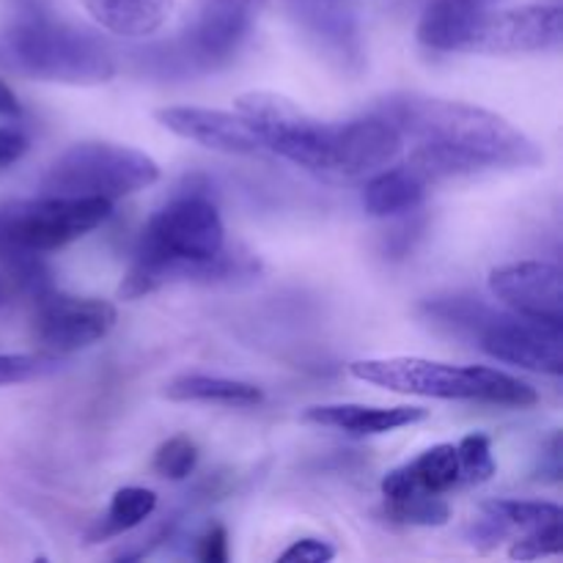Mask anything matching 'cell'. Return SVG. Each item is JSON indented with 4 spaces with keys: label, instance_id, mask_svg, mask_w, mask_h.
I'll use <instances>...</instances> for the list:
<instances>
[{
    "label": "cell",
    "instance_id": "6da1fadb",
    "mask_svg": "<svg viewBox=\"0 0 563 563\" xmlns=\"http://www.w3.org/2000/svg\"><path fill=\"white\" fill-rule=\"evenodd\" d=\"M388 119L401 137L416 143L410 168L423 179L478 174L489 168H537L544 152L493 110L467 102L423 97V93H390L372 108Z\"/></svg>",
    "mask_w": 563,
    "mask_h": 563
},
{
    "label": "cell",
    "instance_id": "7a4b0ae2",
    "mask_svg": "<svg viewBox=\"0 0 563 563\" xmlns=\"http://www.w3.org/2000/svg\"><path fill=\"white\" fill-rule=\"evenodd\" d=\"M0 66L27 80L60 86H102L119 71L108 44L55 20L47 0H16L0 31Z\"/></svg>",
    "mask_w": 563,
    "mask_h": 563
},
{
    "label": "cell",
    "instance_id": "3957f363",
    "mask_svg": "<svg viewBox=\"0 0 563 563\" xmlns=\"http://www.w3.org/2000/svg\"><path fill=\"white\" fill-rule=\"evenodd\" d=\"M225 247V225L203 190L176 192L146 223L130 273L119 286L121 300H137L187 278L190 264L218 256Z\"/></svg>",
    "mask_w": 563,
    "mask_h": 563
},
{
    "label": "cell",
    "instance_id": "277c9868",
    "mask_svg": "<svg viewBox=\"0 0 563 563\" xmlns=\"http://www.w3.org/2000/svg\"><path fill=\"white\" fill-rule=\"evenodd\" d=\"M350 374L361 383L427 399L482 401L500 407H533L539 394L522 379L487 366H451L423 357H372L350 363Z\"/></svg>",
    "mask_w": 563,
    "mask_h": 563
},
{
    "label": "cell",
    "instance_id": "5b68a950",
    "mask_svg": "<svg viewBox=\"0 0 563 563\" xmlns=\"http://www.w3.org/2000/svg\"><path fill=\"white\" fill-rule=\"evenodd\" d=\"M159 179V165L146 152L108 141H86L66 148L42 176L44 196L104 198L119 201Z\"/></svg>",
    "mask_w": 563,
    "mask_h": 563
},
{
    "label": "cell",
    "instance_id": "8992f818",
    "mask_svg": "<svg viewBox=\"0 0 563 563\" xmlns=\"http://www.w3.org/2000/svg\"><path fill=\"white\" fill-rule=\"evenodd\" d=\"M113 212L104 198L36 196L0 203V262L22 253L58 251L102 225Z\"/></svg>",
    "mask_w": 563,
    "mask_h": 563
},
{
    "label": "cell",
    "instance_id": "52a82bcc",
    "mask_svg": "<svg viewBox=\"0 0 563 563\" xmlns=\"http://www.w3.org/2000/svg\"><path fill=\"white\" fill-rule=\"evenodd\" d=\"M264 148L308 170L330 174L335 124L317 119L295 99L275 91H247L234 102Z\"/></svg>",
    "mask_w": 563,
    "mask_h": 563
},
{
    "label": "cell",
    "instance_id": "ba28073f",
    "mask_svg": "<svg viewBox=\"0 0 563 563\" xmlns=\"http://www.w3.org/2000/svg\"><path fill=\"white\" fill-rule=\"evenodd\" d=\"M267 0H196L190 22L170 49L185 71H209L229 64L256 27Z\"/></svg>",
    "mask_w": 563,
    "mask_h": 563
},
{
    "label": "cell",
    "instance_id": "9c48e42d",
    "mask_svg": "<svg viewBox=\"0 0 563 563\" xmlns=\"http://www.w3.org/2000/svg\"><path fill=\"white\" fill-rule=\"evenodd\" d=\"M563 42L561 5H522L509 11H487L465 33L460 53L520 55L544 53Z\"/></svg>",
    "mask_w": 563,
    "mask_h": 563
},
{
    "label": "cell",
    "instance_id": "30bf717a",
    "mask_svg": "<svg viewBox=\"0 0 563 563\" xmlns=\"http://www.w3.org/2000/svg\"><path fill=\"white\" fill-rule=\"evenodd\" d=\"M115 319L119 311L113 302L47 291L38 297L33 335L42 352L60 357L102 341L115 328Z\"/></svg>",
    "mask_w": 563,
    "mask_h": 563
},
{
    "label": "cell",
    "instance_id": "8fae6325",
    "mask_svg": "<svg viewBox=\"0 0 563 563\" xmlns=\"http://www.w3.org/2000/svg\"><path fill=\"white\" fill-rule=\"evenodd\" d=\"M476 335L482 350L495 361L550 377L563 374V324L539 322L520 313H489Z\"/></svg>",
    "mask_w": 563,
    "mask_h": 563
},
{
    "label": "cell",
    "instance_id": "7c38bea8",
    "mask_svg": "<svg viewBox=\"0 0 563 563\" xmlns=\"http://www.w3.org/2000/svg\"><path fill=\"white\" fill-rule=\"evenodd\" d=\"M489 291L520 317L563 324V273L550 262H511L489 273Z\"/></svg>",
    "mask_w": 563,
    "mask_h": 563
},
{
    "label": "cell",
    "instance_id": "4fadbf2b",
    "mask_svg": "<svg viewBox=\"0 0 563 563\" xmlns=\"http://www.w3.org/2000/svg\"><path fill=\"white\" fill-rule=\"evenodd\" d=\"M401 146H405L401 132L379 113L341 121V124H335L333 132L330 174L363 176L372 174V170L388 168L399 157Z\"/></svg>",
    "mask_w": 563,
    "mask_h": 563
},
{
    "label": "cell",
    "instance_id": "5bb4252c",
    "mask_svg": "<svg viewBox=\"0 0 563 563\" xmlns=\"http://www.w3.org/2000/svg\"><path fill=\"white\" fill-rule=\"evenodd\" d=\"M154 119L174 135L212 148V152L256 154L264 148L251 124L240 113H229V110L176 104V108H159Z\"/></svg>",
    "mask_w": 563,
    "mask_h": 563
},
{
    "label": "cell",
    "instance_id": "9a60e30c",
    "mask_svg": "<svg viewBox=\"0 0 563 563\" xmlns=\"http://www.w3.org/2000/svg\"><path fill=\"white\" fill-rule=\"evenodd\" d=\"M291 14L344 69L363 64V42L352 11L339 0H286Z\"/></svg>",
    "mask_w": 563,
    "mask_h": 563
},
{
    "label": "cell",
    "instance_id": "2e32d148",
    "mask_svg": "<svg viewBox=\"0 0 563 563\" xmlns=\"http://www.w3.org/2000/svg\"><path fill=\"white\" fill-rule=\"evenodd\" d=\"M429 418L423 407H368V405H317L302 412V421L317 427L341 429L346 434H385L401 427H412Z\"/></svg>",
    "mask_w": 563,
    "mask_h": 563
},
{
    "label": "cell",
    "instance_id": "e0dca14e",
    "mask_svg": "<svg viewBox=\"0 0 563 563\" xmlns=\"http://www.w3.org/2000/svg\"><path fill=\"white\" fill-rule=\"evenodd\" d=\"M495 3L498 0H432L418 22V42L438 53H460L473 22Z\"/></svg>",
    "mask_w": 563,
    "mask_h": 563
},
{
    "label": "cell",
    "instance_id": "ac0fdd59",
    "mask_svg": "<svg viewBox=\"0 0 563 563\" xmlns=\"http://www.w3.org/2000/svg\"><path fill=\"white\" fill-rule=\"evenodd\" d=\"M97 25L113 36L146 38L168 22L174 0H80Z\"/></svg>",
    "mask_w": 563,
    "mask_h": 563
},
{
    "label": "cell",
    "instance_id": "d6986e66",
    "mask_svg": "<svg viewBox=\"0 0 563 563\" xmlns=\"http://www.w3.org/2000/svg\"><path fill=\"white\" fill-rule=\"evenodd\" d=\"M427 198V179L416 168L379 170L363 190V207L372 218H396V214L416 212Z\"/></svg>",
    "mask_w": 563,
    "mask_h": 563
},
{
    "label": "cell",
    "instance_id": "ffe728a7",
    "mask_svg": "<svg viewBox=\"0 0 563 563\" xmlns=\"http://www.w3.org/2000/svg\"><path fill=\"white\" fill-rule=\"evenodd\" d=\"M165 396L170 401H198V405L223 407H256L264 401L262 388L251 383L225 377H207V374H185L165 385Z\"/></svg>",
    "mask_w": 563,
    "mask_h": 563
},
{
    "label": "cell",
    "instance_id": "44dd1931",
    "mask_svg": "<svg viewBox=\"0 0 563 563\" xmlns=\"http://www.w3.org/2000/svg\"><path fill=\"white\" fill-rule=\"evenodd\" d=\"M157 509V493L143 487H124L113 495L108 511L97 520V526L88 531V542H104V539L121 537L141 526L143 520Z\"/></svg>",
    "mask_w": 563,
    "mask_h": 563
},
{
    "label": "cell",
    "instance_id": "7402d4cb",
    "mask_svg": "<svg viewBox=\"0 0 563 563\" xmlns=\"http://www.w3.org/2000/svg\"><path fill=\"white\" fill-rule=\"evenodd\" d=\"M410 476L416 484L427 493L445 495L454 487H460V456H456V445H434V449L423 451L418 460L407 465Z\"/></svg>",
    "mask_w": 563,
    "mask_h": 563
},
{
    "label": "cell",
    "instance_id": "603a6c76",
    "mask_svg": "<svg viewBox=\"0 0 563 563\" xmlns=\"http://www.w3.org/2000/svg\"><path fill=\"white\" fill-rule=\"evenodd\" d=\"M385 511L390 520L405 522V526H445L451 517L443 495L427 493V489H416L405 498L385 500Z\"/></svg>",
    "mask_w": 563,
    "mask_h": 563
},
{
    "label": "cell",
    "instance_id": "cb8c5ba5",
    "mask_svg": "<svg viewBox=\"0 0 563 563\" xmlns=\"http://www.w3.org/2000/svg\"><path fill=\"white\" fill-rule=\"evenodd\" d=\"M487 515H493L500 526L511 528H542L550 522H561L563 511L561 506L548 504V500H493V504L484 506Z\"/></svg>",
    "mask_w": 563,
    "mask_h": 563
},
{
    "label": "cell",
    "instance_id": "d4e9b609",
    "mask_svg": "<svg viewBox=\"0 0 563 563\" xmlns=\"http://www.w3.org/2000/svg\"><path fill=\"white\" fill-rule=\"evenodd\" d=\"M456 456H460V484H467V487L489 482L498 471L493 460V443L482 432L462 438V443L456 445Z\"/></svg>",
    "mask_w": 563,
    "mask_h": 563
},
{
    "label": "cell",
    "instance_id": "484cf974",
    "mask_svg": "<svg viewBox=\"0 0 563 563\" xmlns=\"http://www.w3.org/2000/svg\"><path fill=\"white\" fill-rule=\"evenodd\" d=\"M154 473L170 482H181V478L192 476L198 467V445L192 443L185 434H176V438L165 440L157 451H154L152 462Z\"/></svg>",
    "mask_w": 563,
    "mask_h": 563
},
{
    "label": "cell",
    "instance_id": "4316f807",
    "mask_svg": "<svg viewBox=\"0 0 563 563\" xmlns=\"http://www.w3.org/2000/svg\"><path fill=\"white\" fill-rule=\"evenodd\" d=\"M55 368H58V357L47 355V352H36V355H0V388L44 377V374H53Z\"/></svg>",
    "mask_w": 563,
    "mask_h": 563
},
{
    "label": "cell",
    "instance_id": "83f0119b",
    "mask_svg": "<svg viewBox=\"0 0 563 563\" xmlns=\"http://www.w3.org/2000/svg\"><path fill=\"white\" fill-rule=\"evenodd\" d=\"M563 520L550 522V526L531 528L526 539L515 542V548L509 550V555L515 561H537L548 559V555H559L563 550Z\"/></svg>",
    "mask_w": 563,
    "mask_h": 563
},
{
    "label": "cell",
    "instance_id": "f1b7e54d",
    "mask_svg": "<svg viewBox=\"0 0 563 563\" xmlns=\"http://www.w3.org/2000/svg\"><path fill=\"white\" fill-rule=\"evenodd\" d=\"M333 559L335 548L322 539H297L289 550L278 555L280 563H328Z\"/></svg>",
    "mask_w": 563,
    "mask_h": 563
},
{
    "label": "cell",
    "instance_id": "f546056e",
    "mask_svg": "<svg viewBox=\"0 0 563 563\" xmlns=\"http://www.w3.org/2000/svg\"><path fill=\"white\" fill-rule=\"evenodd\" d=\"M196 559L203 563H225L229 561V533L223 526H212L198 539Z\"/></svg>",
    "mask_w": 563,
    "mask_h": 563
},
{
    "label": "cell",
    "instance_id": "4dcf8cb0",
    "mask_svg": "<svg viewBox=\"0 0 563 563\" xmlns=\"http://www.w3.org/2000/svg\"><path fill=\"white\" fill-rule=\"evenodd\" d=\"M27 152V137L25 132L16 126H0V170L14 165Z\"/></svg>",
    "mask_w": 563,
    "mask_h": 563
},
{
    "label": "cell",
    "instance_id": "1f68e13d",
    "mask_svg": "<svg viewBox=\"0 0 563 563\" xmlns=\"http://www.w3.org/2000/svg\"><path fill=\"white\" fill-rule=\"evenodd\" d=\"M421 234H423V220H418V223H407V225H401V229H396L394 234H390V253H394L396 258L407 256V253L412 251V245L421 240Z\"/></svg>",
    "mask_w": 563,
    "mask_h": 563
},
{
    "label": "cell",
    "instance_id": "d6a6232c",
    "mask_svg": "<svg viewBox=\"0 0 563 563\" xmlns=\"http://www.w3.org/2000/svg\"><path fill=\"white\" fill-rule=\"evenodd\" d=\"M539 478H548V482H559L561 478V434L559 432L548 440V449L542 451Z\"/></svg>",
    "mask_w": 563,
    "mask_h": 563
},
{
    "label": "cell",
    "instance_id": "836d02e7",
    "mask_svg": "<svg viewBox=\"0 0 563 563\" xmlns=\"http://www.w3.org/2000/svg\"><path fill=\"white\" fill-rule=\"evenodd\" d=\"M22 115V104L9 82L0 80V121H16Z\"/></svg>",
    "mask_w": 563,
    "mask_h": 563
},
{
    "label": "cell",
    "instance_id": "e575fe53",
    "mask_svg": "<svg viewBox=\"0 0 563 563\" xmlns=\"http://www.w3.org/2000/svg\"><path fill=\"white\" fill-rule=\"evenodd\" d=\"M11 291H14V284L9 280V275L0 269V306H9L11 302Z\"/></svg>",
    "mask_w": 563,
    "mask_h": 563
}]
</instances>
